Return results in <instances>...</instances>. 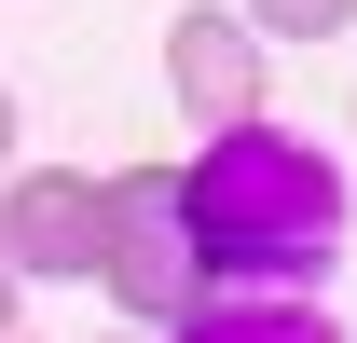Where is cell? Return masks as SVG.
<instances>
[{"instance_id": "cell-3", "label": "cell", "mask_w": 357, "mask_h": 343, "mask_svg": "<svg viewBox=\"0 0 357 343\" xmlns=\"http://www.w3.org/2000/svg\"><path fill=\"white\" fill-rule=\"evenodd\" d=\"M96 247H110V178H83V165H28L14 192H0V261H14V275L69 289V275H96Z\"/></svg>"}, {"instance_id": "cell-2", "label": "cell", "mask_w": 357, "mask_h": 343, "mask_svg": "<svg viewBox=\"0 0 357 343\" xmlns=\"http://www.w3.org/2000/svg\"><path fill=\"white\" fill-rule=\"evenodd\" d=\"M96 289L124 302L137 330H178L206 302V261H192V220H178V165L110 178V247H96Z\"/></svg>"}, {"instance_id": "cell-6", "label": "cell", "mask_w": 357, "mask_h": 343, "mask_svg": "<svg viewBox=\"0 0 357 343\" xmlns=\"http://www.w3.org/2000/svg\"><path fill=\"white\" fill-rule=\"evenodd\" d=\"M234 14H248L261 42H330V28H344L357 0H234Z\"/></svg>"}, {"instance_id": "cell-9", "label": "cell", "mask_w": 357, "mask_h": 343, "mask_svg": "<svg viewBox=\"0 0 357 343\" xmlns=\"http://www.w3.org/2000/svg\"><path fill=\"white\" fill-rule=\"evenodd\" d=\"M0 343H14V330H0Z\"/></svg>"}, {"instance_id": "cell-1", "label": "cell", "mask_w": 357, "mask_h": 343, "mask_svg": "<svg viewBox=\"0 0 357 343\" xmlns=\"http://www.w3.org/2000/svg\"><path fill=\"white\" fill-rule=\"evenodd\" d=\"M178 220H192V261L206 275H261V289H303V275H330V247H344V178H330V151H303L289 124H206V151H192V178H178Z\"/></svg>"}, {"instance_id": "cell-7", "label": "cell", "mask_w": 357, "mask_h": 343, "mask_svg": "<svg viewBox=\"0 0 357 343\" xmlns=\"http://www.w3.org/2000/svg\"><path fill=\"white\" fill-rule=\"evenodd\" d=\"M14 289H28V275H14V261H0V330H14Z\"/></svg>"}, {"instance_id": "cell-5", "label": "cell", "mask_w": 357, "mask_h": 343, "mask_svg": "<svg viewBox=\"0 0 357 343\" xmlns=\"http://www.w3.org/2000/svg\"><path fill=\"white\" fill-rule=\"evenodd\" d=\"M178 343H344V330H330L316 302H192Z\"/></svg>"}, {"instance_id": "cell-4", "label": "cell", "mask_w": 357, "mask_h": 343, "mask_svg": "<svg viewBox=\"0 0 357 343\" xmlns=\"http://www.w3.org/2000/svg\"><path fill=\"white\" fill-rule=\"evenodd\" d=\"M165 83H178L192 124H248V110H261V28L220 14V0H192V14L165 28Z\"/></svg>"}, {"instance_id": "cell-8", "label": "cell", "mask_w": 357, "mask_h": 343, "mask_svg": "<svg viewBox=\"0 0 357 343\" xmlns=\"http://www.w3.org/2000/svg\"><path fill=\"white\" fill-rule=\"evenodd\" d=\"M0 165H14V96H0Z\"/></svg>"}, {"instance_id": "cell-10", "label": "cell", "mask_w": 357, "mask_h": 343, "mask_svg": "<svg viewBox=\"0 0 357 343\" xmlns=\"http://www.w3.org/2000/svg\"><path fill=\"white\" fill-rule=\"evenodd\" d=\"M124 343H137V330H124Z\"/></svg>"}]
</instances>
